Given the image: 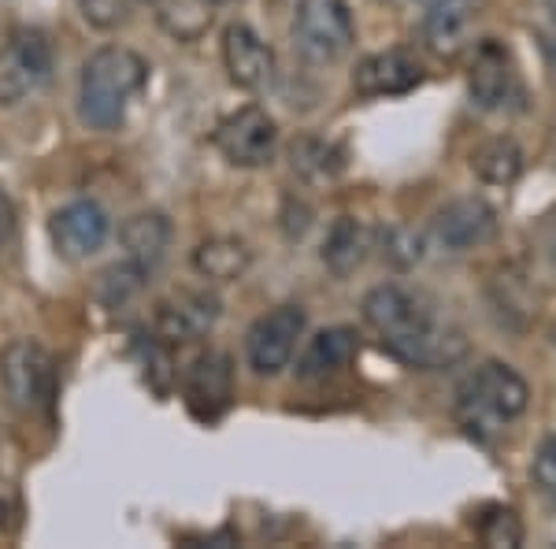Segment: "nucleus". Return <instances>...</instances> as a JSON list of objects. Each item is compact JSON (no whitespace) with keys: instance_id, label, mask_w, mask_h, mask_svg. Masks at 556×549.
I'll return each instance as SVG.
<instances>
[{"instance_id":"obj_11","label":"nucleus","mask_w":556,"mask_h":549,"mask_svg":"<svg viewBox=\"0 0 556 549\" xmlns=\"http://www.w3.org/2000/svg\"><path fill=\"white\" fill-rule=\"evenodd\" d=\"M230 398H235V364L227 353L208 349L186 372V404L197 420L215 423L230 409Z\"/></svg>"},{"instance_id":"obj_31","label":"nucleus","mask_w":556,"mask_h":549,"mask_svg":"<svg viewBox=\"0 0 556 549\" xmlns=\"http://www.w3.org/2000/svg\"><path fill=\"white\" fill-rule=\"evenodd\" d=\"M545 4H549V15H553V20H556V0H545Z\"/></svg>"},{"instance_id":"obj_17","label":"nucleus","mask_w":556,"mask_h":549,"mask_svg":"<svg viewBox=\"0 0 556 549\" xmlns=\"http://www.w3.org/2000/svg\"><path fill=\"white\" fill-rule=\"evenodd\" d=\"M119 246H123V260H130L134 267L152 275L160 267V260L167 257V246H172V220L164 212L130 215L119 227Z\"/></svg>"},{"instance_id":"obj_20","label":"nucleus","mask_w":556,"mask_h":549,"mask_svg":"<svg viewBox=\"0 0 556 549\" xmlns=\"http://www.w3.org/2000/svg\"><path fill=\"white\" fill-rule=\"evenodd\" d=\"M424 41L434 57L453 60L471 45V4L430 8L424 20Z\"/></svg>"},{"instance_id":"obj_15","label":"nucleus","mask_w":556,"mask_h":549,"mask_svg":"<svg viewBox=\"0 0 556 549\" xmlns=\"http://www.w3.org/2000/svg\"><path fill=\"white\" fill-rule=\"evenodd\" d=\"M419 83H424V67L405 49L371 52L353 71V89L367 101H375V97H405Z\"/></svg>"},{"instance_id":"obj_16","label":"nucleus","mask_w":556,"mask_h":549,"mask_svg":"<svg viewBox=\"0 0 556 549\" xmlns=\"http://www.w3.org/2000/svg\"><path fill=\"white\" fill-rule=\"evenodd\" d=\"M356 353H361V338H356L353 327H327L308 338L304 353L298 357V375L308 383L334 379L353 364Z\"/></svg>"},{"instance_id":"obj_5","label":"nucleus","mask_w":556,"mask_h":549,"mask_svg":"<svg viewBox=\"0 0 556 549\" xmlns=\"http://www.w3.org/2000/svg\"><path fill=\"white\" fill-rule=\"evenodd\" d=\"M0 383H4V394L15 409L26 416H38L56 398V364L41 341L15 338L0 353Z\"/></svg>"},{"instance_id":"obj_27","label":"nucleus","mask_w":556,"mask_h":549,"mask_svg":"<svg viewBox=\"0 0 556 549\" xmlns=\"http://www.w3.org/2000/svg\"><path fill=\"white\" fill-rule=\"evenodd\" d=\"M83 15L93 26H115L127 15V0H83Z\"/></svg>"},{"instance_id":"obj_6","label":"nucleus","mask_w":556,"mask_h":549,"mask_svg":"<svg viewBox=\"0 0 556 549\" xmlns=\"http://www.w3.org/2000/svg\"><path fill=\"white\" fill-rule=\"evenodd\" d=\"M52 78V45L38 26H20L0 45V104H20Z\"/></svg>"},{"instance_id":"obj_21","label":"nucleus","mask_w":556,"mask_h":549,"mask_svg":"<svg viewBox=\"0 0 556 549\" xmlns=\"http://www.w3.org/2000/svg\"><path fill=\"white\" fill-rule=\"evenodd\" d=\"M471 171L490 186H513L523 175V149L513 138H490L471 152Z\"/></svg>"},{"instance_id":"obj_7","label":"nucleus","mask_w":556,"mask_h":549,"mask_svg":"<svg viewBox=\"0 0 556 549\" xmlns=\"http://www.w3.org/2000/svg\"><path fill=\"white\" fill-rule=\"evenodd\" d=\"M308 327V312L301 304H278V309L264 312L245 335V360L256 375H278L282 367H290L298 341Z\"/></svg>"},{"instance_id":"obj_30","label":"nucleus","mask_w":556,"mask_h":549,"mask_svg":"<svg viewBox=\"0 0 556 549\" xmlns=\"http://www.w3.org/2000/svg\"><path fill=\"white\" fill-rule=\"evenodd\" d=\"M419 4H424L427 12H430V8H453V4H471V0H419Z\"/></svg>"},{"instance_id":"obj_32","label":"nucleus","mask_w":556,"mask_h":549,"mask_svg":"<svg viewBox=\"0 0 556 549\" xmlns=\"http://www.w3.org/2000/svg\"><path fill=\"white\" fill-rule=\"evenodd\" d=\"M379 4H397V0H379Z\"/></svg>"},{"instance_id":"obj_24","label":"nucleus","mask_w":556,"mask_h":549,"mask_svg":"<svg viewBox=\"0 0 556 549\" xmlns=\"http://www.w3.org/2000/svg\"><path fill=\"white\" fill-rule=\"evenodd\" d=\"M475 531H479L482 542L493 549H516L523 542V524H519L516 509H505V506H490L482 512V520Z\"/></svg>"},{"instance_id":"obj_33","label":"nucleus","mask_w":556,"mask_h":549,"mask_svg":"<svg viewBox=\"0 0 556 549\" xmlns=\"http://www.w3.org/2000/svg\"><path fill=\"white\" fill-rule=\"evenodd\" d=\"M212 4H230V0H212Z\"/></svg>"},{"instance_id":"obj_26","label":"nucleus","mask_w":556,"mask_h":549,"mask_svg":"<svg viewBox=\"0 0 556 549\" xmlns=\"http://www.w3.org/2000/svg\"><path fill=\"white\" fill-rule=\"evenodd\" d=\"M23 524V498L20 486L0 475V535H12Z\"/></svg>"},{"instance_id":"obj_12","label":"nucleus","mask_w":556,"mask_h":549,"mask_svg":"<svg viewBox=\"0 0 556 549\" xmlns=\"http://www.w3.org/2000/svg\"><path fill=\"white\" fill-rule=\"evenodd\" d=\"M219 320V297L208 290H178L156 309V338L164 346H186L204 338Z\"/></svg>"},{"instance_id":"obj_23","label":"nucleus","mask_w":556,"mask_h":549,"mask_svg":"<svg viewBox=\"0 0 556 549\" xmlns=\"http://www.w3.org/2000/svg\"><path fill=\"white\" fill-rule=\"evenodd\" d=\"M160 23L178 41L201 38L212 26V0H160Z\"/></svg>"},{"instance_id":"obj_18","label":"nucleus","mask_w":556,"mask_h":549,"mask_svg":"<svg viewBox=\"0 0 556 549\" xmlns=\"http://www.w3.org/2000/svg\"><path fill=\"white\" fill-rule=\"evenodd\" d=\"M367 249H371V230L353 215H338L323 238V264L330 275L349 278L367 260Z\"/></svg>"},{"instance_id":"obj_14","label":"nucleus","mask_w":556,"mask_h":549,"mask_svg":"<svg viewBox=\"0 0 556 549\" xmlns=\"http://www.w3.org/2000/svg\"><path fill=\"white\" fill-rule=\"evenodd\" d=\"M112 220L97 201H71L49 223L52 246L64 260H89L108 241Z\"/></svg>"},{"instance_id":"obj_25","label":"nucleus","mask_w":556,"mask_h":549,"mask_svg":"<svg viewBox=\"0 0 556 549\" xmlns=\"http://www.w3.org/2000/svg\"><path fill=\"white\" fill-rule=\"evenodd\" d=\"M531 479L538 486V494H542L549 506H556V435H549L542 446H538L534 464H531Z\"/></svg>"},{"instance_id":"obj_19","label":"nucleus","mask_w":556,"mask_h":549,"mask_svg":"<svg viewBox=\"0 0 556 549\" xmlns=\"http://www.w3.org/2000/svg\"><path fill=\"white\" fill-rule=\"evenodd\" d=\"M253 264V249L241 238H204L193 249V267L208 283H235Z\"/></svg>"},{"instance_id":"obj_4","label":"nucleus","mask_w":556,"mask_h":549,"mask_svg":"<svg viewBox=\"0 0 556 549\" xmlns=\"http://www.w3.org/2000/svg\"><path fill=\"white\" fill-rule=\"evenodd\" d=\"M290 38L301 60L316 67H330L345 60L356 41L353 12H349L345 0H298Z\"/></svg>"},{"instance_id":"obj_10","label":"nucleus","mask_w":556,"mask_h":549,"mask_svg":"<svg viewBox=\"0 0 556 549\" xmlns=\"http://www.w3.org/2000/svg\"><path fill=\"white\" fill-rule=\"evenodd\" d=\"M223 64H227L230 83L241 89L264 93V89L275 86L278 60H275L271 45L245 23H230L227 30H223Z\"/></svg>"},{"instance_id":"obj_8","label":"nucleus","mask_w":556,"mask_h":549,"mask_svg":"<svg viewBox=\"0 0 556 549\" xmlns=\"http://www.w3.org/2000/svg\"><path fill=\"white\" fill-rule=\"evenodd\" d=\"M497 230L501 220L490 201H482V197H456V201L442 204L434 212V220L427 227V241L434 249H442V253L460 257L471 253V249L490 246L497 238Z\"/></svg>"},{"instance_id":"obj_34","label":"nucleus","mask_w":556,"mask_h":549,"mask_svg":"<svg viewBox=\"0 0 556 549\" xmlns=\"http://www.w3.org/2000/svg\"><path fill=\"white\" fill-rule=\"evenodd\" d=\"M152 4H160V0H152Z\"/></svg>"},{"instance_id":"obj_2","label":"nucleus","mask_w":556,"mask_h":549,"mask_svg":"<svg viewBox=\"0 0 556 549\" xmlns=\"http://www.w3.org/2000/svg\"><path fill=\"white\" fill-rule=\"evenodd\" d=\"M149 83V64L123 45H104L83 64L78 78V112L93 130H115L127 108Z\"/></svg>"},{"instance_id":"obj_28","label":"nucleus","mask_w":556,"mask_h":549,"mask_svg":"<svg viewBox=\"0 0 556 549\" xmlns=\"http://www.w3.org/2000/svg\"><path fill=\"white\" fill-rule=\"evenodd\" d=\"M15 234V209H12V197H8L4 190H0V249L12 241Z\"/></svg>"},{"instance_id":"obj_13","label":"nucleus","mask_w":556,"mask_h":549,"mask_svg":"<svg viewBox=\"0 0 556 549\" xmlns=\"http://www.w3.org/2000/svg\"><path fill=\"white\" fill-rule=\"evenodd\" d=\"M471 101L486 112H501L513 97H519V75L513 64V52L497 38H482L471 57Z\"/></svg>"},{"instance_id":"obj_1","label":"nucleus","mask_w":556,"mask_h":549,"mask_svg":"<svg viewBox=\"0 0 556 549\" xmlns=\"http://www.w3.org/2000/svg\"><path fill=\"white\" fill-rule=\"evenodd\" d=\"M364 323L397 360L412 367H450L464 353V330L438 312V301L401 283H382L364 297Z\"/></svg>"},{"instance_id":"obj_22","label":"nucleus","mask_w":556,"mask_h":549,"mask_svg":"<svg viewBox=\"0 0 556 549\" xmlns=\"http://www.w3.org/2000/svg\"><path fill=\"white\" fill-rule=\"evenodd\" d=\"M290 160H293V171H298L301 178H308V183H330V178H338L345 167L342 149L323 138H298L290 149Z\"/></svg>"},{"instance_id":"obj_29","label":"nucleus","mask_w":556,"mask_h":549,"mask_svg":"<svg viewBox=\"0 0 556 549\" xmlns=\"http://www.w3.org/2000/svg\"><path fill=\"white\" fill-rule=\"evenodd\" d=\"M545 257H549V264L556 272V215L549 220V227H545Z\"/></svg>"},{"instance_id":"obj_3","label":"nucleus","mask_w":556,"mask_h":549,"mask_svg":"<svg viewBox=\"0 0 556 549\" xmlns=\"http://www.w3.org/2000/svg\"><path fill=\"white\" fill-rule=\"evenodd\" d=\"M531 404V386L505 360H482L456 390V420L471 438L497 435Z\"/></svg>"},{"instance_id":"obj_9","label":"nucleus","mask_w":556,"mask_h":549,"mask_svg":"<svg viewBox=\"0 0 556 549\" xmlns=\"http://www.w3.org/2000/svg\"><path fill=\"white\" fill-rule=\"evenodd\" d=\"M215 149L223 152V160L235 167H264L275 160L278 152V123L264 108L249 104L238 112L223 115L212 130Z\"/></svg>"}]
</instances>
